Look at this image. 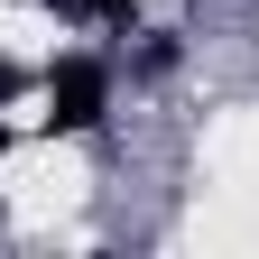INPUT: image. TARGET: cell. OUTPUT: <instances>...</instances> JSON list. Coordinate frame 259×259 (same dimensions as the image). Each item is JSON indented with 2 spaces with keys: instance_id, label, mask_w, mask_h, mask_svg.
Masks as SVG:
<instances>
[{
  "instance_id": "obj_1",
  "label": "cell",
  "mask_w": 259,
  "mask_h": 259,
  "mask_svg": "<svg viewBox=\"0 0 259 259\" xmlns=\"http://www.w3.org/2000/svg\"><path fill=\"white\" fill-rule=\"evenodd\" d=\"M37 102H47V130L83 139V130H102V111H111V65L102 56H65L56 74L37 83Z\"/></svg>"
},
{
  "instance_id": "obj_2",
  "label": "cell",
  "mask_w": 259,
  "mask_h": 259,
  "mask_svg": "<svg viewBox=\"0 0 259 259\" xmlns=\"http://www.w3.org/2000/svg\"><path fill=\"white\" fill-rule=\"evenodd\" d=\"M19 111H28V83H19V65L0 56V157H10V139H19Z\"/></svg>"
}]
</instances>
